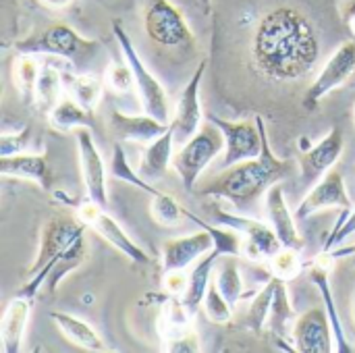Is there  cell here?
Segmentation results:
<instances>
[{
	"instance_id": "obj_28",
	"label": "cell",
	"mask_w": 355,
	"mask_h": 353,
	"mask_svg": "<svg viewBox=\"0 0 355 353\" xmlns=\"http://www.w3.org/2000/svg\"><path fill=\"white\" fill-rule=\"evenodd\" d=\"M50 125L58 131H69L77 127L96 129V114L83 108L75 98H62L50 110Z\"/></svg>"
},
{
	"instance_id": "obj_44",
	"label": "cell",
	"mask_w": 355,
	"mask_h": 353,
	"mask_svg": "<svg viewBox=\"0 0 355 353\" xmlns=\"http://www.w3.org/2000/svg\"><path fill=\"white\" fill-rule=\"evenodd\" d=\"M48 8H67L73 0H40Z\"/></svg>"
},
{
	"instance_id": "obj_38",
	"label": "cell",
	"mask_w": 355,
	"mask_h": 353,
	"mask_svg": "<svg viewBox=\"0 0 355 353\" xmlns=\"http://www.w3.org/2000/svg\"><path fill=\"white\" fill-rule=\"evenodd\" d=\"M272 264V273L275 277L283 279V281H291L300 275L302 270V262H300V250L293 248H283L281 252H277L270 258Z\"/></svg>"
},
{
	"instance_id": "obj_42",
	"label": "cell",
	"mask_w": 355,
	"mask_h": 353,
	"mask_svg": "<svg viewBox=\"0 0 355 353\" xmlns=\"http://www.w3.org/2000/svg\"><path fill=\"white\" fill-rule=\"evenodd\" d=\"M354 233H355V210H352V214L347 216V221L343 223V227L329 235V239H327V243H324V250H327V252H331L337 243L345 241V239H347L349 235H354Z\"/></svg>"
},
{
	"instance_id": "obj_1",
	"label": "cell",
	"mask_w": 355,
	"mask_h": 353,
	"mask_svg": "<svg viewBox=\"0 0 355 353\" xmlns=\"http://www.w3.org/2000/svg\"><path fill=\"white\" fill-rule=\"evenodd\" d=\"M318 56V33L302 10L279 6L258 23L252 58L264 77L275 81L300 79L316 67Z\"/></svg>"
},
{
	"instance_id": "obj_4",
	"label": "cell",
	"mask_w": 355,
	"mask_h": 353,
	"mask_svg": "<svg viewBox=\"0 0 355 353\" xmlns=\"http://www.w3.org/2000/svg\"><path fill=\"white\" fill-rule=\"evenodd\" d=\"M100 42L79 35L73 27L64 23H52L19 42L15 50L19 54H48L69 60L73 67L83 69L100 54Z\"/></svg>"
},
{
	"instance_id": "obj_11",
	"label": "cell",
	"mask_w": 355,
	"mask_h": 353,
	"mask_svg": "<svg viewBox=\"0 0 355 353\" xmlns=\"http://www.w3.org/2000/svg\"><path fill=\"white\" fill-rule=\"evenodd\" d=\"M355 73V40L354 42H343L337 52L329 58L316 81L308 87L304 96V108L306 110H316L327 94L333 89L341 87L345 81Z\"/></svg>"
},
{
	"instance_id": "obj_32",
	"label": "cell",
	"mask_w": 355,
	"mask_h": 353,
	"mask_svg": "<svg viewBox=\"0 0 355 353\" xmlns=\"http://www.w3.org/2000/svg\"><path fill=\"white\" fill-rule=\"evenodd\" d=\"M40 71H42V67L37 64L35 54H21L15 60V85L27 106L33 104Z\"/></svg>"
},
{
	"instance_id": "obj_37",
	"label": "cell",
	"mask_w": 355,
	"mask_h": 353,
	"mask_svg": "<svg viewBox=\"0 0 355 353\" xmlns=\"http://www.w3.org/2000/svg\"><path fill=\"white\" fill-rule=\"evenodd\" d=\"M204 312L208 316L210 322L214 325H227L231 320V304L227 302V298L223 295V291L218 289L216 283H210L206 298H204Z\"/></svg>"
},
{
	"instance_id": "obj_27",
	"label": "cell",
	"mask_w": 355,
	"mask_h": 353,
	"mask_svg": "<svg viewBox=\"0 0 355 353\" xmlns=\"http://www.w3.org/2000/svg\"><path fill=\"white\" fill-rule=\"evenodd\" d=\"M223 258L218 254V250H210L206 256L200 258V262L196 264V268L191 270L189 275V285H187V291L183 293V302L185 306L196 314L200 310V306L204 304V298H206V291L210 287V273H212V266L214 262Z\"/></svg>"
},
{
	"instance_id": "obj_20",
	"label": "cell",
	"mask_w": 355,
	"mask_h": 353,
	"mask_svg": "<svg viewBox=\"0 0 355 353\" xmlns=\"http://www.w3.org/2000/svg\"><path fill=\"white\" fill-rule=\"evenodd\" d=\"M266 208H268V216H270V225L277 231L279 239L283 241L285 248H293L300 250L304 248V239L297 231L295 225V214H291L287 202H285V191L281 183H275L268 191H266Z\"/></svg>"
},
{
	"instance_id": "obj_46",
	"label": "cell",
	"mask_w": 355,
	"mask_h": 353,
	"mask_svg": "<svg viewBox=\"0 0 355 353\" xmlns=\"http://www.w3.org/2000/svg\"><path fill=\"white\" fill-rule=\"evenodd\" d=\"M354 322H355V293H354Z\"/></svg>"
},
{
	"instance_id": "obj_39",
	"label": "cell",
	"mask_w": 355,
	"mask_h": 353,
	"mask_svg": "<svg viewBox=\"0 0 355 353\" xmlns=\"http://www.w3.org/2000/svg\"><path fill=\"white\" fill-rule=\"evenodd\" d=\"M106 81L114 92L127 94L135 83V75H133L131 64L127 60L125 62H110L106 67Z\"/></svg>"
},
{
	"instance_id": "obj_40",
	"label": "cell",
	"mask_w": 355,
	"mask_h": 353,
	"mask_svg": "<svg viewBox=\"0 0 355 353\" xmlns=\"http://www.w3.org/2000/svg\"><path fill=\"white\" fill-rule=\"evenodd\" d=\"M31 137V127H23L17 133H8L4 131L0 137V156H12V154H21Z\"/></svg>"
},
{
	"instance_id": "obj_12",
	"label": "cell",
	"mask_w": 355,
	"mask_h": 353,
	"mask_svg": "<svg viewBox=\"0 0 355 353\" xmlns=\"http://www.w3.org/2000/svg\"><path fill=\"white\" fill-rule=\"evenodd\" d=\"M214 218L223 227H231L239 231L245 237V248H248V258L250 260H270L277 252H281L285 246L279 239L277 231L272 227H266L260 221L241 216V214H227L223 210H214Z\"/></svg>"
},
{
	"instance_id": "obj_25",
	"label": "cell",
	"mask_w": 355,
	"mask_h": 353,
	"mask_svg": "<svg viewBox=\"0 0 355 353\" xmlns=\"http://www.w3.org/2000/svg\"><path fill=\"white\" fill-rule=\"evenodd\" d=\"M308 275H310V281L318 287V291L322 295V302H324V308L329 312V318H331V325H333V335H335V352L354 353L355 350L349 345V341L345 337L337 306L333 302V291H331V285H329V266L314 262V264L308 266Z\"/></svg>"
},
{
	"instance_id": "obj_29",
	"label": "cell",
	"mask_w": 355,
	"mask_h": 353,
	"mask_svg": "<svg viewBox=\"0 0 355 353\" xmlns=\"http://www.w3.org/2000/svg\"><path fill=\"white\" fill-rule=\"evenodd\" d=\"M64 75H60L58 67L48 62V64H42V71H40V79H37V85H35V98H33V106L42 112H50L62 98V81Z\"/></svg>"
},
{
	"instance_id": "obj_26",
	"label": "cell",
	"mask_w": 355,
	"mask_h": 353,
	"mask_svg": "<svg viewBox=\"0 0 355 353\" xmlns=\"http://www.w3.org/2000/svg\"><path fill=\"white\" fill-rule=\"evenodd\" d=\"M50 318L58 325L62 335L77 347H81L85 352H104L106 350L100 335L87 322H83L71 314H64V312H50Z\"/></svg>"
},
{
	"instance_id": "obj_13",
	"label": "cell",
	"mask_w": 355,
	"mask_h": 353,
	"mask_svg": "<svg viewBox=\"0 0 355 353\" xmlns=\"http://www.w3.org/2000/svg\"><path fill=\"white\" fill-rule=\"evenodd\" d=\"M293 345L302 353L335 352V335L327 308H310L295 320Z\"/></svg>"
},
{
	"instance_id": "obj_21",
	"label": "cell",
	"mask_w": 355,
	"mask_h": 353,
	"mask_svg": "<svg viewBox=\"0 0 355 353\" xmlns=\"http://www.w3.org/2000/svg\"><path fill=\"white\" fill-rule=\"evenodd\" d=\"M108 125H110L112 133L116 135V139H121V141H152V139L160 137L168 129L171 123H162V121L154 119L152 114L129 117L119 110H110Z\"/></svg>"
},
{
	"instance_id": "obj_3",
	"label": "cell",
	"mask_w": 355,
	"mask_h": 353,
	"mask_svg": "<svg viewBox=\"0 0 355 353\" xmlns=\"http://www.w3.org/2000/svg\"><path fill=\"white\" fill-rule=\"evenodd\" d=\"M260 133H262V152L258 158H250L243 162H237L229 169H225L216 179H212L206 187L200 189L202 196L208 198H225L229 200L233 206L245 210L250 206H254V202L266 193L275 183H281L285 179H289L293 175V160H283L277 158L270 141H268V133H266V125L262 117H256Z\"/></svg>"
},
{
	"instance_id": "obj_15",
	"label": "cell",
	"mask_w": 355,
	"mask_h": 353,
	"mask_svg": "<svg viewBox=\"0 0 355 353\" xmlns=\"http://www.w3.org/2000/svg\"><path fill=\"white\" fill-rule=\"evenodd\" d=\"M324 208H341L345 212H352V198L345 189V181L339 171H329L308 191V196L302 200V204L295 210V218L306 221Z\"/></svg>"
},
{
	"instance_id": "obj_24",
	"label": "cell",
	"mask_w": 355,
	"mask_h": 353,
	"mask_svg": "<svg viewBox=\"0 0 355 353\" xmlns=\"http://www.w3.org/2000/svg\"><path fill=\"white\" fill-rule=\"evenodd\" d=\"M173 141H175V129L173 125H168V129L160 137L152 139L146 146L139 166H137V173L141 175V179L154 181L166 175L171 158H173Z\"/></svg>"
},
{
	"instance_id": "obj_30",
	"label": "cell",
	"mask_w": 355,
	"mask_h": 353,
	"mask_svg": "<svg viewBox=\"0 0 355 353\" xmlns=\"http://www.w3.org/2000/svg\"><path fill=\"white\" fill-rule=\"evenodd\" d=\"M185 216L191 218L200 229H206V231L212 235L214 248L218 250L220 256H237V258H239V256L243 254L245 241H243V235H241L239 231H235V229H231V227H227V229L214 227V225H210V223L198 218V216H196L193 212H189L187 208H185Z\"/></svg>"
},
{
	"instance_id": "obj_31",
	"label": "cell",
	"mask_w": 355,
	"mask_h": 353,
	"mask_svg": "<svg viewBox=\"0 0 355 353\" xmlns=\"http://www.w3.org/2000/svg\"><path fill=\"white\" fill-rule=\"evenodd\" d=\"M64 79H67L64 85L71 92V98H75L83 108L96 112V106L102 96V81L89 73H81V75H73V77L64 75Z\"/></svg>"
},
{
	"instance_id": "obj_47",
	"label": "cell",
	"mask_w": 355,
	"mask_h": 353,
	"mask_svg": "<svg viewBox=\"0 0 355 353\" xmlns=\"http://www.w3.org/2000/svg\"><path fill=\"white\" fill-rule=\"evenodd\" d=\"M352 256H354V258H352V264H354V266H355V252H354V254H352Z\"/></svg>"
},
{
	"instance_id": "obj_34",
	"label": "cell",
	"mask_w": 355,
	"mask_h": 353,
	"mask_svg": "<svg viewBox=\"0 0 355 353\" xmlns=\"http://www.w3.org/2000/svg\"><path fill=\"white\" fill-rule=\"evenodd\" d=\"M110 175H112L114 179H119V181H125V183H129V185H135L137 189H141V191H146V193H150V196H156V193H158V189H156L150 181L141 179V175H139L137 171L131 169V164H129V160H127V154H125V150H123L121 144H114L112 160H110Z\"/></svg>"
},
{
	"instance_id": "obj_10",
	"label": "cell",
	"mask_w": 355,
	"mask_h": 353,
	"mask_svg": "<svg viewBox=\"0 0 355 353\" xmlns=\"http://www.w3.org/2000/svg\"><path fill=\"white\" fill-rule=\"evenodd\" d=\"M191 320L193 312L185 306L183 298L179 300V295H168L160 314V335L164 352L183 353L200 350V341L193 333Z\"/></svg>"
},
{
	"instance_id": "obj_43",
	"label": "cell",
	"mask_w": 355,
	"mask_h": 353,
	"mask_svg": "<svg viewBox=\"0 0 355 353\" xmlns=\"http://www.w3.org/2000/svg\"><path fill=\"white\" fill-rule=\"evenodd\" d=\"M345 25L349 27L352 35L355 37V0H352V4H349L347 10H345Z\"/></svg>"
},
{
	"instance_id": "obj_16",
	"label": "cell",
	"mask_w": 355,
	"mask_h": 353,
	"mask_svg": "<svg viewBox=\"0 0 355 353\" xmlns=\"http://www.w3.org/2000/svg\"><path fill=\"white\" fill-rule=\"evenodd\" d=\"M341 154H343V133L339 127H333L316 146H312V150L300 156L302 185L314 187L333 169V164H337Z\"/></svg>"
},
{
	"instance_id": "obj_6",
	"label": "cell",
	"mask_w": 355,
	"mask_h": 353,
	"mask_svg": "<svg viewBox=\"0 0 355 353\" xmlns=\"http://www.w3.org/2000/svg\"><path fill=\"white\" fill-rule=\"evenodd\" d=\"M220 152H225V137L218 131V127H214L210 121L208 125L200 127V131L191 139L181 144V150L173 156V166L181 177L185 189L191 191L196 187L204 169Z\"/></svg>"
},
{
	"instance_id": "obj_8",
	"label": "cell",
	"mask_w": 355,
	"mask_h": 353,
	"mask_svg": "<svg viewBox=\"0 0 355 353\" xmlns=\"http://www.w3.org/2000/svg\"><path fill=\"white\" fill-rule=\"evenodd\" d=\"M144 29L152 42L166 48L187 46L193 42V33L185 17L168 0H150L144 15Z\"/></svg>"
},
{
	"instance_id": "obj_9",
	"label": "cell",
	"mask_w": 355,
	"mask_h": 353,
	"mask_svg": "<svg viewBox=\"0 0 355 353\" xmlns=\"http://www.w3.org/2000/svg\"><path fill=\"white\" fill-rule=\"evenodd\" d=\"M206 121H210L225 137V156H223V169H229L237 162L258 158L262 152V133L258 127V121H241L231 123L216 114H206Z\"/></svg>"
},
{
	"instance_id": "obj_18",
	"label": "cell",
	"mask_w": 355,
	"mask_h": 353,
	"mask_svg": "<svg viewBox=\"0 0 355 353\" xmlns=\"http://www.w3.org/2000/svg\"><path fill=\"white\" fill-rule=\"evenodd\" d=\"M210 250H214V239L206 229L187 237L168 239L162 246V270H185L191 262L206 256Z\"/></svg>"
},
{
	"instance_id": "obj_2",
	"label": "cell",
	"mask_w": 355,
	"mask_h": 353,
	"mask_svg": "<svg viewBox=\"0 0 355 353\" xmlns=\"http://www.w3.org/2000/svg\"><path fill=\"white\" fill-rule=\"evenodd\" d=\"M79 218L56 216L42 229L40 254L29 268L27 281L17 291L19 298L33 300L46 285L50 293L56 291L60 281L83 264L87 258L85 231Z\"/></svg>"
},
{
	"instance_id": "obj_45",
	"label": "cell",
	"mask_w": 355,
	"mask_h": 353,
	"mask_svg": "<svg viewBox=\"0 0 355 353\" xmlns=\"http://www.w3.org/2000/svg\"><path fill=\"white\" fill-rule=\"evenodd\" d=\"M200 2L204 4V8H208V6H210V0H200Z\"/></svg>"
},
{
	"instance_id": "obj_36",
	"label": "cell",
	"mask_w": 355,
	"mask_h": 353,
	"mask_svg": "<svg viewBox=\"0 0 355 353\" xmlns=\"http://www.w3.org/2000/svg\"><path fill=\"white\" fill-rule=\"evenodd\" d=\"M152 218L162 225V227H175L183 221L185 216V208L181 204H177L168 193L158 191L152 200Z\"/></svg>"
},
{
	"instance_id": "obj_14",
	"label": "cell",
	"mask_w": 355,
	"mask_h": 353,
	"mask_svg": "<svg viewBox=\"0 0 355 353\" xmlns=\"http://www.w3.org/2000/svg\"><path fill=\"white\" fill-rule=\"evenodd\" d=\"M206 64H208L206 60L200 62V67L191 75L189 83L181 92L177 110H175V114L171 119V125L175 129V141L185 144L202 127L204 112H202V102H200V85H202V79H204V73H206Z\"/></svg>"
},
{
	"instance_id": "obj_5",
	"label": "cell",
	"mask_w": 355,
	"mask_h": 353,
	"mask_svg": "<svg viewBox=\"0 0 355 353\" xmlns=\"http://www.w3.org/2000/svg\"><path fill=\"white\" fill-rule=\"evenodd\" d=\"M56 200L62 202L64 206H73L75 208V214L77 218L94 229L98 235H102L112 248H116L125 258H129L133 264H148L150 262V256L123 231V227L106 212L104 206H100L98 202L94 200H71L69 196H64L62 191H54Z\"/></svg>"
},
{
	"instance_id": "obj_23",
	"label": "cell",
	"mask_w": 355,
	"mask_h": 353,
	"mask_svg": "<svg viewBox=\"0 0 355 353\" xmlns=\"http://www.w3.org/2000/svg\"><path fill=\"white\" fill-rule=\"evenodd\" d=\"M295 312L293 306L289 302V293H287V285L283 279H279L277 283V291H275V300L270 306V314H268V329L272 333V337L277 339L279 345H283V350L295 352V347H289V339L293 341V327H295Z\"/></svg>"
},
{
	"instance_id": "obj_41",
	"label": "cell",
	"mask_w": 355,
	"mask_h": 353,
	"mask_svg": "<svg viewBox=\"0 0 355 353\" xmlns=\"http://www.w3.org/2000/svg\"><path fill=\"white\" fill-rule=\"evenodd\" d=\"M189 277H185L183 270H168L164 273V291L166 295H183L187 291Z\"/></svg>"
},
{
	"instance_id": "obj_22",
	"label": "cell",
	"mask_w": 355,
	"mask_h": 353,
	"mask_svg": "<svg viewBox=\"0 0 355 353\" xmlns=\"http://www.w3.org/2000/svg\"><path fill=\"white\" fill-rule=\"evenodd\" d=\"M29 312H31V300L15 295V300L8 302L0 322V343L4 353L21 352Z\"/></svg>"
},
{
	"instance_id": "obj_17",
	"label": "cell",
	"mask_w": 355,
	"mask_h": 353,
	"mask_svg": "<svg viewBox=\"0 0 355 353\" xmlns=\"http://www.w3.org/2000/svg\"><path fill=\"white\" fill-rule=\"evenodd\" d=\"M77 150H79V164H81V177L85 183L87 198L98 202L100 206H108V191H106V171L102 156L94 144V137L87 127H77L75 131Z\"/></svg>"
},
{
	"instance_id": "obj_35",
	"label": "cell",
	"mask_w": 355,
	"mask_h": 353,
	"mask_svg": "<svg viewBox=\"0 0 355 353\" xmlns=\"http://www.w3.org/2000/svg\"><path fill=\"white\" fill-rule=\"evenodd\" d=\"M216 285H218V289L223 291V295L227 298V302L231 306H237V302L245 295L241 270H239V264H237V256H229V260L220 266Z\"/></svg>"
},
{
	"instance_id": "obj_19",
	"label": "cell",
	"mask_w": 355,
	"mask_h": 353,
	"mask_svg": "<svg viewBox=\"0 0 355 353\" xmlns=\"http://www.w3.org/2000/svg\"><path fill=\"white\" fill-rule=\"evenodd\" d=\"M0 175L33 181L44 191H50V187H52V169H50L46 154H23L21 152V154H12V156H0Z\"/></svg>"
},
{
	"instance_id": "obj_7",
	"label": "cell",
	"mask_w": 355,
	"mask_h": 353,
	"mask_svg": "<svg viewBox=\"0 0 355 353\" xmlns=\"http://www.w3.org/2000/svg\"><path fill=\"white\" fill-rule=\"evenodd\" d=\"M112 33L121 46V52L125 56V60L131 64L133 75H135V85L139 89L141 96V104L146 114H152L154 119L162 121V123H171V104H168V94L162 87V83L146 69L141 56L137 54L131 37L127 35V31L123 29L121 21H112Z\"/></svg>"
},
{
	"instance_id": "obj_33",
	"label": "cell",
	"mask_w": 355,
	"mask_h": 353,
	"mask_svg": "<svg viewBox=\"0 0 355 353\" xmlns=\"http://www.w3.org/2000/svg\"><path fill=\"white\" fill-rule=\"evenodd\" d=\"M277 283H279V277H270L264 287L256 293L252 306H250V312H248V327L254 331V333H262V329L266 327L268 322V314H270V306H272V300H275V291H277Z\"/></svg>"
}]
</instances>
